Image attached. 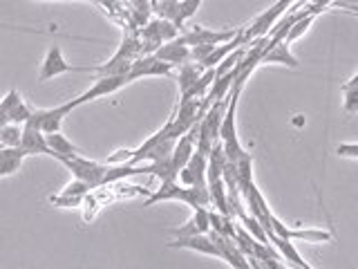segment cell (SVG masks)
<instances>
[{"instance_id":"8fae6325","label":"cell","mask_w":358,"mask_h":269,"mask_svg":"<svg viewBox=\"0 0 358 269\" xmlns=\"http://www.w3.org/2000/svg\"><path fill=\"white\" fill-rule=\"evenodd\" d=\"M271 229L280 238L287 240H305L311 244H320V242H329L331 233L327 229H289L287 224L278 220V216H271Z\"/></svg>"},{"instance_id":"277c9868","label":"cell","mask_w":358,"mask_h":269,"mask_svg":"<svg viewBox=\"0 0 358 269\" xmlns=\"http://www.w3.org/2000/svg\"><path fill=\"white\" fill-rule=\"evenodd\" d=\"M179 36V27L168 18H150L143 27H139L141 39V54H155L166 41H173Z\"/></svg>"},{"instance_id":"f546056e","label":"cell","mask_w":358,"mask_h":269,"mask_svg":"<svg viewBox=\"0 0 358 269\" xmlns=\"http://www.w3.org/2000/svg\"><path fill=\"white\" fill-rule=\"evenodd\" d=\"M63 3H76V0H63ZM78 3H87V0H78Z\"/></svg>"},{"instance_id":"f1b7e54d","label":"cell","mask_w":358,"mask_h":269,"mask_svg":"<svg viewBox=\"0 0 358 269\" xmlns=\"http://www.w3.org/2000/svg\"><path fill=\"white\" fill-rule=\"evenodd\" d=\"M343 85H345V88H358V72H356L347 83H343Z\"/></svg>"},{"instance_id":"5b68a950","label":"cell","mask_w":358,"mask_h":269,"mask_svg":"<svg viewBox=\"0 0 358 269\" xmlns=\"http://www.w3.org/2000/svg\"><path fill=\"white\" fill-rule=\"evenodd\" d=\"M130 81L128 74H103V76H96L92 88H87L83 95H78L76 99H70V104L74 108L83 106V104H90V101H94L99 97H108V95H115L119 92L121 88H126Z\"/></svg>"},{"instance_id":"cb8c5ba5","label":"cell","mask_w":358,"mask_h":269,"mask_svg":"<svg viewBox=\"0 0 358 269\" xmlns=\"http://www.w3.org/2000/svg\"><path fill=\"white\" fill-rule=\"evenodd\" d=\"M87 3L101 7L112 20H117L119 25L128 27V9H126V3H123V0H87Z\"/></svg>"},{"instance_id":"4316f807","label":"cell","mask_w":358,"mask_h":269,"mask_svg":"<svg viewBox=\"0 0 358 269\" xmlns=\"http://www.w3.org/2000/svg\"><path fill=\"white\" fill-rule=\"evenodd\" d=\"M341 157H352V160H358V144H338L336 149Z\"/></svg>"},{"instance_id":"30bf717a","label":"cell","mask_w":358,"mask_h":269,"mask_svg":"<svg viewBox=\"0 0 358 269\" xmlns=\"http://www.w3.org/2000/svg\"><path fill=\"white\" fill-rule=\"evenodd\" d=\"M67 72H78V67L65 61L63 50L59 48V45H52V48L48 50V54H45L43 63H41L38 81L45 83V81H50V78L61 76V74H67Z\"/></svg>"},{"instance_id":"d6986e66","label":"cell","mask_w":358,"mask_h":269,"mask_svg":"<svg viewBox=\"0 0 358 269\" xmlns=\"http://www.w3.org/2000/svg\"><path fill=\"white\" fill-rule=\"evenodd\" d=\"M208 231H210V209L199 207L195 209L193 218L186 224H182L179 229H173V235L179 238V235H197V233H208Z\"/></svg>"},{"instance_id":"8992f818","label":"cell","mask_w":358,"mask_h":269,"mask_svg":"<svg viewBox=\"0 0 358 269\" xmlns=\"http://www.w3.org/2000/svg\"><path fill=\"white\" fill-rule=\"evenodd\" d=\"M296 3L298 0H278V3L268 9V11H264V14H260L255 20H253V25L251 27H246L244 29V41L246 43H251V41H255V39H260V36H266L268 34V29H271L275 22L285 16V11L287 9H291V7H296Z\"/></svg>"},{"instance_id":"484cf974","label":"cell","mask_w":358,"mask_h":269,"mask_svg":"<svg viewBox=\"0 0 358 269\" xmlns=\"http://www.w3.org/2000/svg\"><path fill=\"white\" fill-rule=\"evenodd\" d=\"M83 200L85 198H70V195H63V193L50 198V202H52V205H56V207H78Z\"/></svg>"},{"instance_id":"52a82bcc","label":"cell","mask_w":358,"mask_h":269,"mask_svg":"<svg viewBox=\"0 0 358 269\" xmlns=\"http://www.w3.org/2000/svg\"><path fill=\"white\" fill-rule=\"evenodd\" d=\"M72 110H76L70 101H65V104L56 106V108H43V110H31L29 119L36 123V126L48 134V132H59L65 117L70 115Z\"/></svg>"},{"instance_id":"5bb4252c","label":"cell","mask_w":358,"mask_h":269,"mask_svg":"<svg viewBox=\"0 0 358 269\" xmlns=\"http://www.w3.org/2000/svg\"><path fill=\"white\" fill-rule=\"evenodd\" d=\"M206 168H208V155L204 153H199L195 149L193 157L188 160V164L179 171L177 175V182H182V184H197V186H208L206 184Z\"/></svg>"},{"instance_id":"9a60e30c","label":"cell","mask_w":358,"mask_h":269,"mask_svg":"<svg viewBox=\"0 0 358 269\" xmlns=\"http://www.w3.org/2000/svg\"><path fill=\"white\" fill-rule=\"evenodd\" d=\"M20 149L25 151L27 157L29 155H50V146H48V139H45V132L31 119L22 123Z\"/></svg>"},{"instance_id":"e0dca14e","label":"cell","mask_w":358,"mask_h":269,"mask_svg":"<svg viewBox=\"0 0 358 269\" xmlns=\"http://www.w3.org/2000/svg\"><path fill=\"white\" fill-rule=\"evenodd\" d=\"M155 56H159L162 61L171 63L173 67H179L190 61V45H186L179 36H175L173 41H166L162 48L155 52Z\"/></svg>"},{"instance_id":"9c48e42d","label":"cell","mask_w":358,"mask_h":269,"mask_svg":"<svg viewBox=\"0 0 358 269\" xmlns=\"http://www.w3.org/2000/svg\"><path fill=\"white\" fill-rule=\"evenodd\" d=\"M240 32H242V27L215 32V29H206V27H201V25H195L190 32L179 34V39H182L186 45H190V48H193V45H222V43L235 39Z\"/></svg>"},{"instance_id":"ba28073f","label":"cell","mask_w":358,"mask_h":269,"mask_svg":"<svg viewBox=\"0 0 358 269\" xmlns=\"http://www.w3.org/2000/svg\"><path fill=\"white\" fill-rule=\"evenodd\" d=\"M175 67L171 63L162 61L159 56L155 54H141L139 59L132 61V67H130V81H137L141 76H171Z\"/></svg>"},{"instance_id":"2e32d148","label":"cell","mask_w":358,"mask_h":269,"mask_svg":"<svg viewBox=\"0 0 358 269\" xmlns=\"http://www.w3.org/2000/svg\"><path fill=\"white\" fill-rule=\"evenodd\" d=\"M204 67L199 63L188 61L177 67V85H179V99H195V88Z\"/></svg>"},{"instance_id":"d4e9b609","label":"cell","mask_w":358,"mask_h":269,"mask_svg":"<svg viewBox=\"0 0 358 269\" xmlns=\"http://www.w3.org/2000/svg\"><path fill=\"white\" fill-rule=\"evenodd\" d=\"M22 123H5L0 128V144L3 146H20Z\"/></svg>"},{"instance_id":"603a6c76","label":"cell","mask_w":358,"mask_h":269,"mask_svg":"<svg viewBox=\"0 0 358 269\" xmlns=\"http://www.w3.org/2000/svg\"><path fill=\"white\" fill-rule=\"evenodd\" d=\"M273 242V247L280 251V256L282 258H287V261L294 265V267H298V269H311V265L305 261V258H302L300 254H298V249L294 247V242L291 240H287V238H280V235H271V238H268Z\"/></svg>"},{"instance_id":"4fadbf2b","label":"cell","mask_w":358,"mask_h":269,"mask_svg":"<svg viewBox=\"0 0 358 269\" xmlns=\"http://www.w3.org/2000/svg\"><path fill=\"white\" fill-rule=\"evenodd\" d=\"M210 238L217 242L220 247V261H224L229 267H235V269H249L251 263L246 261V256L242 254V249L235 242V238H229V235H222V233H215V231H208Z\"/></svg>"},{"instance_id":"83f0119b","label":"cell","mask_w":358,"mask_h":269,"mask_svg":"<svg viewBox=\"0 0 358 269\" xmlns=\"http://www.w3.org/2000/svg\"><path fill=\"white\" fill-rule=\"evenodd\" d=\"M358 0H338V7L341 9H347V7H356Z\"/></svg>"},{"instance_id":"6da1fadb","label":"cell","mask_w":358,"mask_h":269,"mask_svg":"<svg viewBox=\"0 0 358 269\" xmlns=\"http://www.w3.org/2000/svg\"><path fill=\"white\" fill-rule=\"evenodd\" d=\"M171 200H179L188 205L190 209H199V207H208L210 209V195H208V186H197V184H182L177 179H171V182H162L159 191L145 200V207H152L157 202H171Z\"/></svg>"},{"instance_id":"3957f363","label":"cell","mask_w":358,"mask_h":269,"mask_svg":"<svg viewBox=\"0 0 358 269\" xmlns=\"http://www.w3.org/2000/svg\"><path fill=\"white\" fill-rule=\"evenodd\" d=\"M59 162L65 168H70V173L76 179H83V182H87L92 188L110 184V168H112L110 162L101 164L94 160H87V157H83V153L72 155V157H63V160H59Z\"/></svg>"},{"instance_id":"44dd1931","label":"cell","mask_w":358,"mask_h":269,"mask_svg":"<svg viewBox=\"0 0 358 269\" xmlns=\"http://www.w3.org/2000/svg\"><path fill=\"white\" fill-rule=\"evenodd\" d=\"M45 139H48V146H50V157H54V160H63V157H72V155L81 153V149L74 146L70 139L65 137V134H61V130L48 132L45 134Z\"/></svg>"},{"instance_id":"ac0fdd59","label":"cell","mask_w":358,"mask_h":269,"mask_svg":"<svg viewBox=\"0 0 358 269\" xmlns=\"http://www.w3.org/2000/svg\"><path fill=\"white\" fill-rule=\"evenodd\" d=\"M0 106H3L9 123H25L31 115V108L22 101V97L16 92V90H9L5 99L0 101Z\"/></svg>"},{"instance_id":"7a4b0ae2","label":"cell","mask_w":358,"mask_h":269,"mask_svg":"<svg viewBox=\"0 0 358 269\" xmlns=\"http://www.w3.org/2000/svg\"><path fill=\"white\" fill-rule=\"evenodd\" d=\"M242 88L235 83L229 92V106L227 112H224V119H222V126H220V142L224 146V153H227L229 162H240L242 157L246 155V151L242 149V144L238 139V126H235V115H238V104H240V95H242Z\"/></svg>"},{"instance_id":"7402d4cb","label":"cell","mask_w":358,"mask_h":269,"mask_svg":"<svg viewBox=\"0 0 358 269\" xmlns=\"http://www.w3.org/2000/svg\"><path fill=\"white\" fill-rule=\"evenodd\" d=\"M262 63H280V65H289V67H300V61L296 59L294 54H291V50H289V43L287 41H280V43H275V45H271L266 52H264V56H262V61H260V65Z\"/></svg>"},{"instance_id":"ffe728a7","label":"cell","mask_w":358,"mask_h":269,"mask_svg":"<svg viewBox=\"0 0 358 269\" xmlns=\"http://www.w3.org/2000/svg\"><path fill=\"white\" fill-rule=\"evenodd\" d=\"M25 157L27 155L20 146H3V149H0V177L14 175L22 166Z\"/></svg>"},{"instance_id":"7c38bea8","label":"cell","mask_w":358,"mask_h":269,"mask_svg":"<svg viewBox=\"0 0 358 269\" xmlns=\"http://www.w3.org/2000/svg\"><path fill=\"white\" fill-rule=\"evenodd\" d=\"M171 249H190L204 256L220 258V247L210 238V233H197V235H179L173 242H168Z\"/></svg>"}]
</instances>
